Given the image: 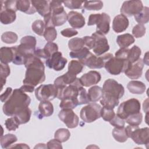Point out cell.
<instances>
[{"instance_id": "cell-50", "label": "cell", "mask_w": 149, "mask_h": 149, "mask_svg": "<svg viewBox=\"0 0 149 149\" xmlns=\"http://www.w3.org/2000/svg\"><path fill=\"white\" fill-rule=\"evenodd\" d=\"M146 27L143 24H136L132 29V34L136 38H141L146 34Z\"/></svg>"}, {"instance_id": "cell-4", "label": "cell", "mask_w": 149, "mask_h": 149, "mask_svg": "<svg viewBox=\"0 0 149 149\" xmlns=\"http://www.w3.org/2000/svg\"><path fill=\"white\" fill-rule=\"evenodd\" d=\"M126 134L129 138L139 145H147L149 143L148 127L139 128V126L129 125L125 128Z\"/></svg>"}, {"instance_id": "cell-6", "label": "cell", "mask_w": 149, "mask_h": 149, "mask_svg": "<svg viewBox=\"0 0 149 149\" xmlns=\"http://www.w3.org/2000/svg\"><path fill=\"white\" fill-rule=\"evenodd\" d=\"M141 105L140 101L136 98H131L122 102L117 111V115L123 119L129 116L140 112Z\"/></svg>"}, {"instance_id": "cell-12", "label": "cell", "mask_w": 149, "mask_h": 149, "mask_svg": "<svg viewBox=\"0 0 149 149\" xmlns=\"http://www.w3.org/2000/svg\"><path fill=\"white\" fill-rule=\"evenodd\" d=\"M58 117L70 129L76 127L79 123L78 116L71 109H62L58 113Z\"/></svg>"}, {"instance_id": "cell-17", "label": "cell", "mask_w": 149, "mask_h": 149, "mask_svg": "<svg viewBox=\"0 0 149 149\" xmlns=\"http://www.w3.org/2000/svg\"><path fill=\"white\" fill-rule=\"evenodd\" d=\"M79 79L83 86L89 87L99 83L101 79V76L97 71L90 70L82 75Z\"/></svg>"}, {"instance_id": "cell-33", "label": "cell", "mask_w": 149, "mask_h": 149, "mask_svg": "<svg viewBox=\"0 0 149 149\" xmlns=\"http://www.w3.org/2000/svg\"><path fill=\"white\" fill-rule=\"evenodd\" d=\"M84 65L79 60H72L68 65V71L77 75L81 73L84 68Z\"/></svg>"}, {"instance_id": "cell-9", "label": "cell", "mask_w": 149, "mask_h": 149, "mask_svg": "<svg viewBox=\"0 0 149 149\" xmlns=\"http://www.w3.org/2000/svg\"><path fill=\"white\" fill-rule=\"evenodd\" d=\"M102 107L98 104L91 102L83 107L80 112V118L86 123H91L101 117Z\"/></svg>"}, {"instance_id": "cell-36", "label": "cell", "mask_w": 149, "mask_h": 149, "mask_svg": "<svg viewBox=\"0 0 149 149\" xmlns=\"http://www.w3.org/2000/svg\"><path fill=\"white\" fill-rule=\"evenodd\" d=\"M84 43L83 38L74 37L71 38L68 41V47L71 51H76L83 48Z\"/></svg>"}, {"instance_id": "cell-32", "label": "cell", "mask_w": 149, "mask_h": 149, "mask_svg": "<svg viewBox=\"0 0 149 149\" xmlns=\"http://www.w3.org/2000/svg\"><path fill=\"white\" fill-rule=\"evenodd\" d=\"M17 138L15 134L9 133L4 136H1L0 143L2 148H9V147L12 146V144L17 141Z\"/></svg>"}, {"instance_id": "cell-24", "label": "cell", "mask_w": 149, "mask_h": 149, "mask_svg": "<svg viewBox=\"0 0 149 149\" xmlns=\"http://www.w3.org/2000/svg\"><path fill=\"white\" fill-rule=\"evenodd\" d=\"M17 10L28 15L35 13L37 11L34 6L31 3V1L28 0H19L17 1Z\"/></svg>"}, {"instance_id": "cell-61", "label": "cell", "mask_w": 149, "mask_h": 149, "mask_svg": "<svg viewBox=\"0 0 149 149\" xmlns=\"http://www.w3.org/2000/svg\"><path fill=\"white\" fill-rule=\"evenodd\" d=\"M148 99L147 98L144 102H143V108L144 112H146V113L148 112Z\"/></svg>"}, {"instance_id": "cell-56", "label": "cell", "mask_w": 149, "mask_h": 149, "mask_svg": "<svg viewBox=\"0 0 149 149\" xmlns=\"http://www.w3.org/2000/svg\"><path fill=\"white\" fill-rule=\"evenodd\" d=\"M61 34L65 37H72L76 36L78 34V31L73 28H67L62 30L61 31Z\"/></svg>"}, {"instance_id": "cell-55", "label": "cell", "mask_w": 149, "mask_h": 149, "mask_svg": "<svg viewBox=\"0 0 149 149\" xmlns=\"http://www.w3.org/2000/svg\"><path fill=\"white\" fill-rule=\"evenodd\" d=\"M84 45L88 49H93L95 45V40L91 36H84L83 38Z\"/></svg>"}, {"instance_id": "cell-11", "label": "cell", "mask_w": 149, "mask_h": 149, "mask_svg": "<svg viewBox=\"0 0 149 149\" xmlns=\"http://www.w3.org/2000/svg\"><path fill=\"white\" fill-rule=\"evenodd\" d=\"M91 37L95 40V45L93 49L96 56H101L109 49L108 40L104 34L96 31L92 34Z\"/></svg>"}, {"instance_id": "cell-27", "label": "cell", "mask_w": 149, "mask_h": 149, "mask_svg": "<svg viewBox=\"0 0 149 149\" xmlns=\"http://www.w3.org/2000/svg\"><path fill=\"white\" fill-rule=\"evenodd\" d=\"M87 95L90 102H96L102 97V88L98 86H93L88 89Z\"/></svg>"}, {"instance_id": "cell-42", "label": "cell", "mask_w": 149, "mask_h": 149, "mask_svg": "<svg viewBox=\"0 0 149 149\" xmlns=\"http://www.w3.org/2000/svg\"><path fill=\"white\" fill-rule=\"evenodd\" d=\"M43 36L48 42L54 41L57 37V31L55 27H45Z\"/></svg>"}, {"instance_id": "cell-49", "label": "cell", "mask_w": 149, "mask_h": 149, "mask_svg": "<svg viewBox=\"0 0 149 149\" xmlns=\"http://www.w3.org/2000/svg\"><path fill=\"white\" fill-rule=\"evenodd\" d=\"M1 10L5 9L16 12L17 1H1Z\"/></svg>"}, {"instance_id": "cell-16", "label": "cell", "mask_w": 149, "mask_h": 149, "mask_svg": "<svg viewBox=\"0 0 149 149\" xmlns=\"http://www.w3.org/2000/svg\"><path fill=\"white\" fill-rule=\"evenodd\" d=\"M144 63L142 59H139L136 62L131 63L128 69L124 72L125 75L130 79L140 78L143 73Z\"/></svg>"}, {"instance_id": "cell-38", "label": "cell", "mask_w": 149, "mask_h": 149, "mask_svg": "<svg viewBox=\"0 0 149 149\" xmlns=\"http://www.w3.org/2000/svg\"><path fill=\"white\" fill-rule=\"evenodd\" d=\"M141 54V49L137 45H134L131 49H129L127 61L131 63L136 62L140 58Z\"/></svg>"}, {"instance_id": "cell-63", "label": "cell", "mask_w": 149, "mask_h": 149, "mask_svg": "<svg viewBox=\"0 0 149 149\" xmlns=\"http://www.w3.org/2000/svg\"><path fill=\"white\" fill-rule=\"evenodd\" d=\"M47 148V146H45V144H43V143H40V144H38L37 145H36L35 147H34V148Z\"/></svg>"}, {"instance_id": "cell-37", "label": "cell", "mask_w": 149, "mask_h": 149, "mask_svg": "<svg viewBox=\"0 0 149 149\" xmlns=\"http://www.w3.org/2000/svg\"><path fill=\"white\" fill-rule=\"evenodd\" d=\"M77 105H79V101L77 99L72 98H65L61 100L59 104V107L62 109H71L75 108Z\"/></svg>"}, {"instance_id": "cell-23", "label": "cell", "mask_w": 149, "mask_h": 149, "mask_svg": "<svg viewBox=\"0 0 149 149\" xmlns=\"http://www.w3.org/2000/svg\"><path fill=\"white\" fill-rule=\"evenodd\" d=\"M127 88L129 92L134 94H142L146 90V86L144 83L137 80L129 81L127 84Z\"/></svg>"}, {"instance_id": "cell-14", "label": "cell", "mask_w": 149, "mask_h": 149, "mask_svg": "<svg viewBox=\"0 0 149 149\" xmlns=\"http://www.w3.org/2000/svg\"><path fill=\"white\" fill-rule=\"evenodd\" d=\"M67 59L62 56V54L57 51L53 54L50 58L46 59L45 63L47 66L50 69H53L56 71L62 70L67 63Z\"/></svg>"}, {"instance_id": "cell-58", "label": "cell", "mask_w": 149, "mask_h": 149, "mask_svg": "<svg viewBox=\"0 0 149 149\" xmlns=\"http://www.w3.org/2000/svg\"><path fill=\"white\" fill-rule=\"evenodd\" d=\"M12 92H13V90L11 87H7L5 92L2 93L0 96L1 101L2 102H5L11 95Z\"/></svg>"}, {"instance_id": "cell-47", "label": "cell", "mask_w": 149, "mask_h": 149, "mask_svg": "<svg viewBox=\"0 0 149 149\" xmlns=\"http://www.w3.org/2000/svg\"><path fill=\"white\" fill-rule=\"evenodd\" d=\"M5 125L9 131H15L19 128L20 124L16 118L15 116H12L5 120Z\"/></svg>"}, {"instance_id": "cell-21", "label": "cell", "mask_w": 149, "mask_h": 149, "mask_svg": "<svg viewBox=\"0 0 149 149\" xmlns=\"http://www.w3.org/2000/svg\"><path fill=\"white\" fill-rule=\"evenodd\" d=\"M15 56V47H2L0 49L1 63L8 64L13 61Z\"/></svg>"}, {"instance_id": "cell-51", "label": "cell", "mask_w": 149, "mask_h": 149, "mask_svg": "<svg viewBox=\"0 0 149 149\" xmlns=\"http://www.w3.org/2000/svg\"><path fill=\"white\" fill-rule=\"evenodd\" d=\"M64 5L70 9H81L83 6V3H84V1H65L62 2Z\"/></svg>"}, {"instance_id": "cell-62", "label": "cell", "mask_w": 149, "mask_h": 149, "mask_svg": "<svg viewBox=\"0 0 149 149\" xmlns=\"http://www.w3.org/2000/svg\"><path fill=\"white\" fill-rule=\"evenodd\" d=\"M148 52L146 53V54H145V55H144V59H143V63H145V64H146L147 66L148 65Z\"/></svg>"}, {"instance_id": "cell-60", "label": "cell", "mask_w": 149, "mask_h": 149, "mask_svg": "<svg viewBox=\"0 0 149 149\" xmlns=\"http://www.w3.org/2000/svg\"><path fill=\"white\" fill-rule=\"evenodd\" d=\"M9 148H30V147L24 143H19L16 144H12Z\"/></svg>"}, {"instance_id": "cell-59", "label": "cell", "mask_w": 149, "mask_h": 149, "mask_svg": "<svg viewBox=\"0 0 149 149\" xmlns=\"http://www.w3.org/2000/svg\"><path fill=\"white\" fill-rule=\"evenodd\" d=\"M19 88L21 91H22L24 93H26V92L32 93L34 91V87L29 84H23Z\"/></svg>"}, {"instance_id": "cell-35", "label": "cell", "mask_w": 149, "mask_h": 149, "mask_svg": "<svg viewBox=\"0 0 149 149\" xmlns=\"http://www.w3.org/2000/svg\"><path fill=\"white\" fill-rule=\"evenodd\" d=\"M10 70L8 64L1 63L0 64V83L1 91H2L3 86L6 83V79L10 74Z\"/></svg>"}, {"instance_id": "cell-25", "label": "cell", "mask_w": 149, "mask_h": 149, "mask_svg": "<svg viewBox=\"0 0 149 149\" xmlns=\"http://www.w3.org/2000/svg\"><path fill=\"white\" fill-rule=\"evenodd\" d=\"M16 19V12L8 10L2 9L0 12V21L3 24H9L15 22Z\"/></svg>"}, {"instance_id": "cell-26", "label": "cell", "mask_w": 149, "mask_h": 149, "mask_svg": "<svg viewBox=\"0 0 149 149\" xmlns=\"http://www.w3.org/2000/svg\"><path fill=\"white\" fill-rule=\"evenodd\" d=\"M38 111L42 117H48L54 113V107L49 101H41L38 105Z\"/></svg>"}, {"instance_id": "cell-45", "label": "cell", "mask_w": 149, "mask_h": 149, "mask_svg": "<svg viewBox=\"0 0 149 149\" xmlns=\"http://www.w3.org/2000/svg\"><path fill=\"white\" fill-rule=\"evenodd\" d=\"M18 39L17 35L12 31H6L1 36V40L6 44H14Z\"/></svg>"}, {"instance_id": "cell-40", "label": "cell", "mask_w": 149, "mask_h": 149, "mask_svg": "<svg viewBox=\"0 0 149 149\" xmlns=\"http://www.w3.org/2000/svg\"><path fill=\"white\" fill-rule=\"evenodd\" d=\"M103 7V2L101 1H84L83 8L88 10H100Z\"/></svg>"}, {"instance_id": "cell-31", "label": "cell", "mask_w": 149, "mask_h": 149, "mask_svg": "<svg viewBox=\"0 0 149 149\" xmlns=\"http://www.w3.org/2000/svg\"><path fill=\"white\" fill-rule=\"evenodd\" d=\"M134 17L139 24L144 25L147 23L149 20V8L147 6H143L142 10Z\"/></svg>"}, {"instance_id": "cell-41", "label": "cell", "mask_w": 149, "mask_h": 149, "mask_svg": "<svg viewBox=\"0 0 149 149\" xmlns=\"http://www.w3.org/2000/svg\"><path fill=\"white\" fill-rule=\"evenodd\" d=\"M142 120H143V115L140 112L131 115L125 119L126 123H127L129 125H132V126L140 125L142 122Z\"/></svg>"}, {"instance_id": "cell-28", "label": "cell", "mask_w": 149, "mask_h": 149, "mask_svg": "<svg viewBox=\"0 0 149 149\" xmlns=\"http://www.w3.org/2000/svg\"><path fill=\"white\" fill-rule=\"evenodd\" d=\"M135 41V39L132 35L125 33L117 37L116 42L120 48H127Z\"/></svg>"}, {"instance_id": "cell-7", "label": "cell", "mask_w": 149, "mask_h": 149, "mask_svg": "<svg viewBox=\"0 0 149 149\" xmlns=\"http://www.w3.org/2000/svg\"><path fill=\"white\" fill-rule=\"evenodd\" d=\"M62 2L50 1V12L51 18L54 26L63 25L68 20V14L62 5Z\"/></svg>"}, {"instance_id": "cell-29", "label": "cell", "mask_w": 149, "mask_h": 149, "mask_svg": "<svg viewBox=\"0 0 149 149\" xmlns=\"http://www.w3.org/2000/svg\"><path fill=\"white\" fill-rule=\"evenodd\" d=\"M31 115V109L27 107L22 111L17 112L14 116L16 119L19 122V124H25L27 123L30 119Z\"/></svg>"}, {"instance_id": "cell-15", "label": "cell", "mask_w": 149, "mask_h": 149, "mask_svg": "<svg viewBox=\"0 0 149 149\" xmlns=\"http://www.w3.org/2000/svg\"><path fill=\"white\" fill-rule=\"evenodd\" d=\"M80 61L90 69H101L104 66L105 58L104 55L97 56L93 53L90 52L83 60Z\"/></svg>"}, {"instance_id": "cell-8", "label": "cell", "mask_w": 149, "mask_h": 149, "mask_svg": "<svg viewBox=\"0 0 149 149\" xmlns=\"http://www.w3.org/2000/svg\"><path fill=\"white\" fill-rule=\"evenodd\" d=\"M102 95L120 99L125 93L123 86L112 79L105 81L102 87Z\"/></svg>"}, {"instance_id": "cell-34", "label": "cell", "mask_w": 149, "mask_h": 149, "mask_svg": "<svg viewBox=\"0 0 149 149\" xmlns=\"http://www.w3.org/2000/svg\"><path fill=\"white\" fill-rule=\"evenodd\" d=\"M119 103V99L105 95H102L100 100V104L102 105V107L110 109H113L115 107L118 105Z\"/></svg>"}, {"instance_id": "cell-13", "label": "cell", "mask_w": 149, "mask_h": 149, "mask_svg": "<svg viewBox=\"0 0 149 149\" xmlns=\"http://www.w3.org/2000/svg\"><path fill=\"white\" fill-rule=\"evenodd\" d=\"M143 8V5L141 1H126L123 3L120 12L125 16L130 17L139 13Z\"/></svg>"}, {"instance_id": "cell-43", "label": "cell", "mask_w": 149, "mask_h": 149, "mask_svg": "<svg viewBox=\"0 0 149 149\" xmlns=\"http://www.w3.org/2000/svg\"><path fill=\"white\" fill-rule=\"evenodd\" d=\"M90 52L89 49L86 47H84L83 48L79 50L71 51L69 53V55L72 58H77L79 59V61H82L90 54Z\"/></svg>"}, {"instance_id": "cell-5", "label": "cell", "mask_w": 149, "mask_h": 149, "mask_svg": "<svg viewBox=\"0 0 149 149\" xmlns=\"http://www.w3.org/2000/svg\"><path fill=\"white\" fill-rule=\"evenodd\" d=\"M111 17L106 13H93L88 17V26H93L96 24L97 31L103 34L108 33L110 29Z\"/></svg>"}, {"instance_id": "cell-39", "label": "cell", "mask_w": 149, "mask_h": 149, "mask_svg": "<svg viewBox=\"0 0 149 149\" xmlns=\"http://www.w3.org/2000/svg\"><path fill=\"white\" fill-rule=\"evenodd\" d=\"M70 136V133L69 130L65 128L58 129L54 134L55 139L58 140L61 143L66 141Z\"/></svg>"}, {"instance_id": "cell-48", "label": "cell", "mask_w": 149, "mask_h": 149, "mask_svg": "<svg viewBox=\"0 0 149 149\" xmlns=\"http://www.w3.org/2000/svg\"><path fill=\"white\" fill-rule=\"evenodd\" d=\"M113 109H110L106 107H102L101 109V115L102 119L107 122H109L115 115Z\"/></svg>"}, {"instance_id": "cell-2", "label": "cell", "mask_w": 149, "mask_h": 149, "mask_svg": "<svg viewBox=\"0 0 149 149\" xmlns=\"http://www.w3.org/2000/svg\"><path fill=\"white\" fill-rule=\"evenodd\" d=\"M31 102L30 97L20 90L16 88L4 103L2 111L5 115L8 116H13L17 112L29 107Z\"/></svg>"}, {"instance_id": "cell-54", "label": "cell", "mask_w": 149, "mask_h": 149, "mask_svg": "<svg viewBox=\"0 0 149 149\" xmlns=\"http://www.w3.org/2000/svg\"><path fill=\"white\" fill-rule=\"evenodd\" d=\"M129 49L128 48H121L115 54V57L123 60H127Z\"/></svg>"}, {"instance_id": "cell-19", "label": "cell", "mask_w": 149, "mask_h": 149, "mask_svg": "<svg viewBox=\"0 0 149 149\" xmlns=\"http://www.w3.org/2000/svg\"><path fill=\"white\" fill-rule=\"evenodd\" d=\"M129 22L126 16L122 14L116 15L112 22V29L117 33L125 31L128 27Z\"/></svg>"}, {"instance_id": "cell-44", "label": "cell", "mask_w": 149, "mask_h": 149, "mask_svg": "<svg viewBox=\"0 0 149 149\" xmlns=\"http://www.w3.org/2000/svg\"><path fill=\"white\" fill-rule=\"evenodd\" d=\"M45 28V23L41 20H36L31 24L32 30L38 36L44 35Z\"/></svg>"}, {"instance_id": "cell-1", "label": "cell", "mask_w": 149, "mask_h": 149, "mask_svg": "<svg viewBox=\"0 0 149 149\" xmlns=\"http://www.w3.org/2000/svg\"><path fill=\"white\" fill-rule=\"evenodd\" d=\"M24 65L27 70L23 80V84H29L35 87L45 81V66L40 58L35 55L29 56Z\"/></svg>"}, {"instance_id": "cell-18", "label": "cell", "mask_w": 149, "mask_h": 149, "mask_svg": "<svg viewBox=\"0 0 149 149\" xmlns=\"http://www.w3.org/2000/svg\"><path fill=\"white\" fill-rule=\"evenodd\" d=\"M68 21L73 29H81L85 25L83 15L76 11H70L68 14Z\"/></svg>"}, {"instance_id": "cell-3", "label": "cell", "mask_w": 149, "mask_h": 149, "mask_svg": "<svg viewBox=\"0 0 149 149\" xmlns=\"http://www.w3.org/2000/svg\"><path fill=\"white\" fill-rule=\"evenodd\" d=\"M104 56L105 58L104 67L112 75H118L120 73H124L131 64L127 60L116 58L110 53L105 54Z\"/></svg>"}, {"instance_id": "cell-30", "label": "cell", "mask_w": 149, "mask_h": 149, "mask_svg": "<svg viewBox=\"0 0 149 149\" xmlns=\"http://www.w3.org/2000/svg\"><path fill=\"white\" fill-rule=\"evenodd\" d=\"M112 136L115 140L119 143H124L129 138L125 127H114L112 130Z\"/></svg>"}, {"instance_id": "cell-57", "label": "cell", "mask_w": 149, "mask_h": 149, "mask_svg": "<svg viewBox=\"0 0 149 149\" xmlns=\"http://www.w3.org/2000/svg\"><path fill=\"white\" fill-rule=\"evenodd\" d=\"M47 148L52 149V148H62V146L61 144V142L59 141L58 140L54 139L49 140L47 144Z\"/></svg>"}, {"instance_id": "cell-53", "label": "cell", "mask_w": 149, "mask_h": 149, "mask_svg": "<svg viewBox=\"0 0 149 149\" xmlns=\"http://www.w3.org/2000/svg\"><path fill=\"white\" fill-rule=\"evenodd\" d=\"M109 122L112 126H114L115 127H125V120L124 119L120 118L117 115H115V116Z\"/></svg>"}, {"instance_id": "cell-20", "label": "cell", "mask_w": 149, "mask_h": 149, "mask_svg": "<svg viewBox=\"0 0 149 149\" xmlns=\"http://www.w3.org/2000/svg\"><path fill=\"white\" fill-rule=\"evenodd\" d=\"M33 5L36 9V11L42 16L45 17L51 13L50 12V1L45 0H33L31 1Z\"/></svg>"}, {"instance_id": "cell-22", "label": "cell", "mask_w": 149, "mask_h": 149, "mask_svg": "<svg viewBox=\"0 0 149 149\" xmlns=\"http://www.w3.org/2000/svg\"><path fill=\"white\" fill-rule=\"evenodd\" d=\"M76 76L77 75L74 74L68 71L66 73L57 77L55 80L54 84L56 87L66 86L74 81V80L77 78Z\"/></svg>"}, {"instance_id": "cell-52", "label": "cell", "mask_w": 149, "mask_h": 149, "mask_svg": "<svg viewBox=\"0 0 149 149\" xmlns=\"http://www.w3.org/2000/svg\"><path fill=\"white\" fill-rule=\"evenodd\" d=\"M77 99L79 101V105L90 103L88 95H87V93L86 92V89L84 88L83 86H82L80 89Z\"/></svg>"}, {"instance_id": "cell-10", "label": "cell", "mask_w": 149, "mask_h": 149, "mask_svg": "<svg viewBox=\"0 0 149 149\" xmlns=\"http://www.w3.org/2000/svg\"><path fill=\"white\" fill-rule=\"evenodd\" d=\"M57 94L58 88L54 84H52L40 85L35 90V95L40 101H50L56 98Z\"/></svg>"}, {"instance_id": "cell-46", "label": "cell", "mask_w": 149, "mask_h": 149, "mask_svg": "<svg viewBox=\"0 0 149 149\" xmlns=\"http://www.w3.org/2000/svg\"><path fill=\"white\" fill-rule=\"evenodd\" d=\"M42 49L46 56V59H47L50 58L53 54L58 51V46L55 42H48Z\"/></svg>"}]
</instances>
